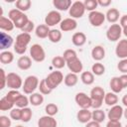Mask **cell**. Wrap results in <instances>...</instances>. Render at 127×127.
<instances>
[{
    "mask_svg": "<svg viewBox=\"0 0 127 127\" xmlns=\"http://www.w3.org/2000/svg\"><path fill=\"white\" fill-rule=\"evenodd\" d=\"M31 35L28 33H20L15 40L14 44V51L18 55H24L27 51L28 45L31 42Z\"/></svg>",
    "mask_w": 127,
    "mask_h": 127,
    "instance_id": "obj_1",
    "label": "cell"
},
{
    "mask_svg": "<svg viewBox=\"0 0 127 127\" xmlns=\"http://www.w3.org/2000/svg\"><path fill=\"white\" fill-rule=\"evenodd\" d=\"M45 79H46V82L49 85V87L54 90L64 81V74L62 73V71L55 70V71H52L51 73H49L45 77Z\"/></svg>",
    "mask_w": 127,
    "mask_h": 127,
    "instance_id": "obj_2",
    "label": "cell"
},
{
    "mask_svg": "<svg viewBox=\"0 0 127 127\" xmlns=\"http://www.w3.org/2000/svg\"><path fill=\"white\" fill-rule=\"evenodd\" d=\"M39 84H40V80L38 78V76L36 75H29L25 78L22 89L24 91V93L26 94H32L35 92V90L37 88H39Z\"/></svg>",
    "mask_w": 127,
    "mask_h": 127,
    "instance_id": "obj_3",
    "label": "cell"
},
{
    "mask_svg": "<svg viewBox=\"0 0 127 127\" xmlns=\"http://www.w3.org/2000/svg\"><path fill=\"white\" fill-rule=\"evenodd\" d=\"M30 57L34 62L42 63L46 59V52L40 44H34L30 48Z\"/></svg>",
    "mask_w": 127,
    "mask_h": 127,
    "instance_id": "obj_4",
    "label": "cell"
},
{
    "mask_svg": "<svg viewBox=\"0 0 127 127\" xmlns=\"http://www.w3.org/2000/svg\"><path fill=\"white\" fill-rule=\"evenodd\" d=\"M85 11L86 10L84 8V4L82 1H74V2H72L71 6L68 10V14H69L70 18L78 19L84 15Z\"/></svg>",
    "mask_w": 127,
    "mask_h": 127,
    "instance_id": "obj_5",
    "label": "cell"
},
{
    "mask_svg": "<svg viewBox=\"0 0 127 127\" xmlns=\"http://www.w3.org/2000/svg\"><path fill=\"white\" fill-rule=\"evenodd\" d=\"M23 80L22 77L16 73V72H9L7 73V87L10 89L18 90L23 86Z\"/></svg>",
    "mask_w": 127,
    "mask_h": 127,
    "instance_id": "obj_6",
    "label": "cell"
},
{
    "mask_svg": "<svg viewBox=\"0 0 127 127\" xmlns=\"http://www.w3.org/2000/svg\"><path fill=\"white\" fill-rule=\"evenodd\" d=\"M122 35V28L119 24H111L106 31V38L110 42L119 41Z\"/></svg>",
    "mask_w": 127,
    "mask_h": 127,
    "instance_id": "obj_7",
    "label": "cell"
},
{
    "mask_svg": "<svg viewBox=\"0 0 127 127\" xmlns=\"http://www.w3.org/2000/svg\"><path fill=\"white\" fill-rule=\"evenodd\" d=\"M75 103L80 107V109H89L92 106V100L89 95L85 92H77L74 97Z\"/></svg>",
    "mask_w": 127,
    "mask_h": 127,
    "instance_id": "obj_8",
    "label": "cell"
},
{
    "mask_svg": "<svg viewBox=\"0 0 127 127\" xmlns=\"http://www.w3.org/2000/svg\"><path fill=\"white\" fill-rule=\"evenodd\" d=\"M62 21H63L62 20V15L57 10L50 11L45 17V24L48 27H54L58 24H61Z\"/></svg>",
    "mask_w": 127,
    "mask_h": 127,
    "instance_id": "obj_9",
    "label": "cell"
},
{
    "mask_svg": "<svg viewBox=\"0 0 127 127\" xmlns=\"http://www.w3.org/2000/svg\"><path fill=\"white\" fill-rule=\"evenodd\" d=\"M105 14L99 11H92L88 14V21L92 27H100L105 21Z\"/></svg>",
    "mask_w": 127,
    "mask_h": 127,
    "instance_id": "obj_10",
    "label": "cell"
},
{
    "mask_svg": "<svg viewBox=\"0 0 127 127\" xmlns=\"http://www.w3.org/2000/svg\"><path fill=\"white\" fill-rule=\"evenodd\" d=\"M123 112H124V109L122 108V106L116 104L114 106H111V108L109 109V111L107 113V117L109 120L120 121V119L123 116Z\"/></svg>",
    "mask_w": 127,
    "mask_h": 127,
    "instance_id": "obj_11",
    "label": "cell"
},
{
    "mask_svg": "<svg viewBox=\"0 0 127 127\" xmlns=\"http://www.w3.org/2000/svg\"><path fill=\"white\" fill-rule=\"evenodd\" d=\"M77 27V22L72 18H65L60 24V30L62 32H70L75 30Z\"/></svg>",
    "mask_w": 127,
    "mask_h": 127,
    "instance_id": "obj_12",
    "label": "cell"
},
{
    "mask_svg": "<svg viewBox=\"0 0 127 127\" xmlns=\"http://www.w3.org/2000/svg\"><path fill=\"white\" fill-rule=\"evenodd\" d=\"M14 40L13 38L6 32H1L0 33V50L3 51H8V49L13 45Z\"/></svg>",
    "mask_w": 127,
    "mask_h": 127,
    "instance_id": "obj_13",
    "label": "cell"
},
{
    "mask_svg": "<svg viewBox=\"0 0 127 127\" xmlns=\"http://www.w3.org/2000/svg\"><path fill=\"white\" fill-rule=\"evenodd\" d=\"M115 55L117 58L121 60L127 59V40L126 39L118 41L115 48Z\"/></svg>",
    "mask_w": 127,
    "mask_h": 127,
    "instance_id": "obj_14",
    "label": "cell"
},
{
    "mask_svg": "<svg viewBox=\"0 0 127 127\" xmlns=\"http://www.w3.org/2000/svg\"><path fill=\"white\" fill-rule=\"evenodd\" d=\"M66 66L70 70V72H73V73H76V74L79 73V72H81L82 69H83L82 62L78 58L66 62Z\"/></svg>",
    "mask_w": 127,
    "mask_h": 127,
    "instance_id": "obj_15",
    "label": "cell"
},
{
    "mask_svg": "<svg viewBox=\"0 0 127 127\" xmlns=\"http://www.w3.org/2000/svg\"><path fill=\"white\" fill-rule=\"evenodd\" d=\"M105 91L101 86H95L90 90V98L93 101H100L104 102V97H105Z\"/></svg>",
    "mask_w": 127,
    "mask_h": 127,
    "instance_id": "obj_16",
    "label": "cell"
},
{
    "mask_svg": "<svg viewBox=\"0 0 127 127\" xmlns=\"http://www.w3.org/2000/svg\"><path fill=\"white\" fill-rule=\"evenodd\" d=\"M76 119L79 123L86 124L92 120V111L89 109H79L76 113Z\"/></svg>",
    "mask_w": 127,
    "mask_h": 127,
    "instance_id": "obj_17",
    "label": "cell"
},
{
    "mask_svg": "<svg viewBox=\"0 0 127 127\" xmlns=\"http://www.w3.org/2000/svg\"><path fill=\"white\" fill-rule=\"evenodd\" d=\"M58 122L54 116L44 115L38 120V127H57Z\"/></svg>",
    "mask_w": 127,
    "mask_h": 127,
    "instance_id": "obj_18",
    "label": "cell"
},
{
    "mask_svg": "<svg viewBox=\"0 0 127 127\" xmlns=\"http://www.w3.org/2000/svg\"><path fill=\"white\" fill-rule=\"evenodd\" d=\"M91 58L96 62L102 61L105 58V49L100 45L94 46L91 50Z\"/></svg>",
    "mask_w": 127,
    "mask_h": 127,
    "instance_id": "obj_19",
    "label": "cell"
},
{
    "mask_svg": "<svg viewBox=\"0 0 127 127\" xmlns=\"http://www.w3.org/2000/svg\"><path fill=\"white\" fill-rule=\"evenodd\" d=\"M105 18L109 23L116 24V22L118 20H120V12L116 8H110L107 10V12L105 14Z\"/></svg>",
    "mask_w": 127,
    "mask_h": 127,
    "instance_id": "obj_20",
    "label": "cell"
},
{
    "mask_svg": "<svg viewBox=\"0 0 127 127\" xmlns=\"http://www.w3.org/2000/svg\"><path fill=\"white\" fill-rule=\"evenodd\" d=\"M17 66L22 70H27L32 66V59L29 56H21L17 61Z\"/></svg>",
    "mask_w": 127,
    "mask_h": 127,
    "instance_id": "obj_21",
    "label": "cell"
},
{
    "mask_svg": "<svg viewBox=\"0 0 127 127\" xmlns=\"http://www.w3.org/2000/svg\"><path fill=\"white\" fill-rule=\"evenodd\" d=\"M71 43L75 47H82L86 43V35L82 32H76L71 37Z\"/></svg>",
    "mask_w": 127,
    "mask_h": 127,
    "instance_id": "obj_22",
    "label": "cell"
},
{
    "mask_svg": "<svg viewBox=\"0 0 127 127\" xmlns=\"http://www.w3.org/2000/svg\"><path fill=\"white\" fill-rule=\"evenodd\" d=\"M72 2L70 0H53L54 7L59 11H66L69 10Z\"/></svg>",
    "mask_w": 127,
    "mask_h": 127,
    "instance_id": "obj_23",
    "label": "cell"
},
{
    "mask_svg": "<svg viewBox=\"0 0 127 127\" xmlns=\"http://www.w3.org/2000/svg\"><path fill=\"white\" fill-rule=\"evenodd\" d=\"M15 28L14 23L7 17L1 16L0 17V29L3 32H11Z\"/></svg>",
    "mask_w": 127,
    "mask_h": 127,
    "instance_id": "obj_24",
    "label": "cell"
},
{
    "mask_svg": "<svg viewBox=\"0 0 127 127\" xmlns=\"http://www.w3.org/2000/svg\"><path fill=\"white\" fill-rule=\"evenodd\" d=\"M50 31H51L50 27H48L46 24H41V25H39V26L36 27L35 34L40 39H46V38H48Z\"/></svg>",
    "mask_w": 127,
    "mask_h": 127,
    "instance_id": "obj_25",
    "label": "cell"
},
{
    "mask_svg": "<svg viewBox=\"0 0 127 127\" xmlns=\"http://www.w3.org/2000/svg\"><path fill=\"white\" fill-rule=\"evenodd\" d=\"M109 86L111 88V91L114 92V93H119L122 91L123 89V86L121 84V81H120V78L119 76H113L111 79H110V82H109Z\"/></svg>",
    "mask_w": 127,
    "mask_h": 127,
    "instance_id": "obj_26",
    "label": "cell"
},
{
    "mask_svg": "<svg viewBox=\"0 0 127 127\" xmlns=\"http://www.w3.org/2000/svg\"><path fill=\"white\" fill-rule=\"evenodd\" d=\"M29 100H30V104H32L33 106H40L44 102V95L40 92H34L30 94Z\"/></svg>",
    "mask_w": 127,
    "mask_h": 127,
    "instance_id": "obj_27",
    "label": "cell"
},
{
    "mask_svg": "<svg viewBox=\"0 0 127 127\" xmlns=\"http://www.w3.org/2000/svg\"><path fill=\"white\" fill-rule=\"evenodd\" d=\"M63 38V34H62V31L59 30V29H51L50 33H49V36H48V39L50 42L54 43V44H57L59 42H61Z\"/></svg>",
    "mask_w": 127,
    "mask_h": 127,
    "instance_id": "obj_28",
    "label": "cell"
},
{
    "mask_svg": "<svg viewBox=\"0 0 127 127\" xmlns=\"http://www.w3.org/2000/svg\"><path fill=\"white\" fill-rule=\"evenodd\" d=\"M77 82H78V76H77L76 73L69 72V73H67V74L64 76V83L66 86H68V87H72V86H74Z\"/></svg>",
    "mask_w": 127,
    "mask_h": 127,
    "instance_id": "obj_29",
    "label": "cell"
},
{
    "mask_svg": "<svg viewBox=\"0 0 127 127\" xmlns=\"http://www.w3.org/2000/svg\"><path fill=\"white\" fill-rule=\"evenodd\" d=\"M14 61V55L10 51H3L0 53V63L3 64H10Z\"/></svg>",
    "mask_w": 127,
    "mask_h": 127,
    "instance_id": "obj_30",
    "label": "cell"
},
{
    "mask_svg": "<svg viewBox=\"0 0 127 127\" xmlns=\"http://www.w3.org/2000/svg\"><path fill=\"white\" fill-rule=\"evenodd\" d=\"M80 80L85 85H91L94 82V74L91 71H82L80 74Z\"/></svg>",
    "mask_w": 127,
    "mask_h": 127,
    "instance_id": "obj_31",
    "label": "cell"
},
{
    "mask_svg": "<svg viewBox=\"0 0 127 127\" xmlns=\"http://www.w3.org/2000/svg\"><path fill=\"white\" fill-rule=\"evenodd\" d=\"M104 103L108 106H114L118 103V96L116 93L110 91V92H107L105 94V97H104Z\"/></svg>",
    "mask_w": 127,
    "mask_h": 127,
    "instance_id": "obj_32",
    "label": "cell"
},
{
    "mask_svg": "<svg viewBox=\"0 0 127 127\" xmlns=\"http://www.w3.org/2000/svg\"><path fill=\"white\" fill-rule=\"evenodd\" d=\"M52 65L56 69H61L66 65V62L63 56H56L52 59Z\"/></svg>",
    "mask_w": 127,
    "mask_h": 127,
    "instance_id": "obj_33",
    "label": "cell"
},
{
    "mask_svg": "<svg viewBox=\"0 0 127 127\" xmlns=\"http://www.w3.org/2000/svg\"><path fill=\"white\" fill-rule=\"evenodd\" d=\"M32 2L30 0H18L15 2L16 9L20 10L21 12H26L31 8Z\"/></svg>",
    "mask_w": 127,
    "mask_h": 127,
    "instance_id": "obj_34",
    "label": "cell"
},
{
    "mask_svg": "<svg viewBox=\"0 0 127 127\" xmlns=\"http://www.w3.org/2000/svg\"><path fill=\"white\" fill-rule=\"evenodd\" d=\"M91 72L94 75H97V76H100V75L104 74V72H105V66H104V64H101L100 62H96L91 66Z\"/></svg>",
    "mask_w": 127,
    "mask_h": 127,
    "instance_id": "obj_35",
    "label": "cell"
},
{
    "mask_svg": "<svg viewBox=\"0 0 127 127\" xmlns=\"http://www.w3.org/2000/svg\"><path fill=\"white\" fill-rule=\"evenodd\" d=\"M14 103L12 101H10L6 96H3L0 99V110L1 111H7V110H11L14 108Z\"/></svg>",
    "mask_w": 127,
    "mask_h": 127,
    "instance_id": "obj_36",
    "label": "cell"
},
{
    "mask_svg": "<svg viewBox=\"0 0 127 127\" xmlns=\"http://www.w3.org/2000/svg\"><path fill=\"white\" fill-rule=\"evenodd\" d=\"M105 112L102 110V109H94L92 111V120L95 121V122H98V123H101L105 120Z\"/></svg>",
    "mask_w": 127,
    "mask_h": 127,
    "instance_id": "obj_37",
    "label": "cell"
},
{
    "mask_svg": "<svg viewBox=\"0 0 127 127\" xmlns=\"http://www.w3.org/2000/svg\"><path fill=\"white\" fill-rule=\"evenodd\" d=\"M28 22H29V18H28V16L24 13L18 20H16V21L14 22V26H15V28H17V29L22 30Z\"/></svg>",
    "mask_w": 127,
    "mask_h": 127,
    "instance_id": "obj_38",
    "label": "cell"
},
{
    "mask_svg": "<svg viewBox=\"0 0 127 127\" xmlns=\"http://www.w3.org/2000/svg\"><path fill=\"white\" fill-rule=\"evenodd\" d=\"M30 104V100H29V97H27L26 95H21L15 102V105L16 107H19V108H25V107H28V105Z\"/></svg>",
    "mask_w": 127,
    "mask_h": 127,
    "instance_id": "obj_39",
    "label": "cell"
},
{
    "mask_svg": "<svg viewBox=\"0 0 127 127\" xmlns=\"http://www.w3.org/2000/svg\"><path fill=\"white\" fill-rule=\"evenodd\" d=\"M45 111L49 116H55L59 112V107L55 103H48L45 107Z\"/></svg>",
    "mask_w": 127,
    "mask_h": 127,
    "instance_id": "obj_40",
    "label": "cell"
},
{
    "mask_svg": "<svg viewBox=\"0 0 127 127\" xmlns=\"http://www.w3.org/2000/svg\"><path fill=\"white\" fill-rule=\"evenodd\" d=\"M32 116H33V111H32L31 108H29V107L22 108V117H21V121L27 123V122H29V121L32 119Z\"/></svg>",
    "mask_w": 127,
    "mask_h": 127,
    "instance_id": "obj_41",
    "label": "cell"
},
{
    "mask_svg": "<svg viewBox=\"0 0 127 127\" xmlns=\"http://www.w3.org/2000/svg\"><path fill=\"white\" fill-rule=\"evenodd\" d=\"M39 90H40V93H42L43 95H48V94H50V93L53 91V89H51V88L49 87V85L47 84L45 78L42 79V80L40 81V84H39Z\"/></svg>",
    "mask_w": 127,
    "mask_h": 127,
    "instance_id": "obj_42",
    "label": "cell"
},
{
    "mask_svg": "<svg viewBox=\"0 0 127 127\" xmlns=\"http://www.w3.org/2000/svg\"><path fill=\"white\" fill-rule=\"evenodd\" d=\"M22 95V93L19 91V90H15V89H11V90H9L8 92H7V94L5 95L10 101H12L14 104H15V102H16V100L20 97Z\"/></svg>",
    "mask_w": 127,
    "mask_h": 127,
    "instance_id": "obj_43",
    "label": "cell"
},
{
    "mask_svg": "<svg viewBox=\"0 0 127 127\" xmlns=\"http://www.w3.org/2000/svg\"><path fill=\"white\" fill-rule=\"evenodd\" d=\"M23 14H24V12H21L20 10L14 8V9H11V10L9 11V13H8V18L14 23V22H15L16 20H18Z\"/></svg>",
    "mask_w": 127,
    "mask_h": 127,
    "instance_id": "obj_44",
    "label": "cell"
},
{
    "mask_svg": "<svg viewBox=\"0 0 127 127\" xmlns=\"http://www.w3.org/2000/svg\"><path fill=\"white\" fill-rule=\"evenodd\" d=\"M83 4H84L85 10H87L89 12L95 11V9L98 7L97 0H85V1H83Z\"/></svg>",
    "mask_w": 127,
    "mask_h": 127,
    "instance_id": "obj_45",
    "label": "cell"
},
{
    "mask_svg": "<svg viewBox=\"0 0 127 127\" xmlns=\"http://www.w3.org/2000/svg\"><path fill=\"white\" fill-rule=\"evenodd\" d=\"M63 57H64V59L65 60V62H68V61H71V60H73V59L78 58L76 52H75L74 50H72V49H67V50H65V51L64 52V54H63Z\"/></svg>",
    "mask_w": 127,
    "mask_h": 127,
    "instance_id": "obj_46",
    "label": "cell"
},
{
    "mask_svg": "<svg viewBox=\"0 0 127 127\" xmlns=\"http://www.w3.org/2000/svg\"><path fill=\"white\" fill-rule=\"evenodd\" d=\"M21 117H22V109L21 108L16 107V108L11 109V111H10V118L12 120L19 121V120H21Z\"/></svg>",
    "mask_w": 127,
    "mask_h": 127,
    "instance_id": "obj_47",
    "label": "cell"
},
{
    "mask_svg": "<svg viewBox=\"0 0 127 127\" xmlns=\"http://www.w3.org/2000/svg\"><path fill=\"white\" fill-rule=\"evenodd\" d=\"M117 69L122 72V74H127V59H123L118 62Z\"/></svg>",
    "mask_w": 127,
    "mask_h": 127,
    "instance_id": "obj_48",
    "label": "cell"
},
{
    "mask_svg": "<svg viewBox=\"0 0 127 127\" xmlns=\"http://www.w3.org/2000/svg\"><path fill=\"white\" fill-rule=\"evenodd\" d=\"M11 118L6 115L0 116V127H11Z\"/></svg>",
    "mask_w": 127,
    "mask_h": 127,
    "instance_id": "obj_49",
    "label": "cell"
},
{
    "mask_svg": "<svg viewBox=\"0 0 127 127\" xmlns=\"http://www.w3.org/2000/svg\"><path fill=\"white\" fill-rule=\"evenodd\" d=\"M35 29H36V28H35L34 22H33L32 20H29V22L25 25V27H24L21 31H22V33H28V34H30V33L33 32Z\"/></svg>",
    "mask_w": 127,
    "mask_h": 127,
    "instance_id": "obj_50",
    "label": "cell"
},
{
    "mask_svg": "<svg viewBox=\"0 0 127 127\" xmlns=\"http://www.w3.org/2000/svg\"><path fill=\"white\" fill-rule=\"evenodd\" d=\"M0 73H1V86H0V88L3 89L5 86H7V74L5 73V70L3 68H0Z\"/></svg>",
    "mask_w": 127,
    "mask_h": 127,
    "instance_id": "obj_51",
    "label": "cell"
},
{
    "mask_svg": "<svg viewBox=\"0 0 127 127\" xmlns=\"http://www.w3.org/2000/svg\"><path fill=\"white\" fill-rule=\"evenodd\" d=\"M106 127H122V124L120 121H115V120H109L106 124Z\"/></svg>",
    "mask_w": 127,
    "mask_h": 127,
    "instance_id": "obj_52",
    "label": "cell"
},
{
    "mask_svg": "<svg viewBox=\"0 0 127 127\" xmlns=\"http://www.w3.org/2000/svg\"><path fill=\"white\" fill-rule=\"evenodd\" d=\"M98 6L101 7H108L109 5H111V0H97Z\"/></svg>",
    "mask_w": 127,
    "mask_h": 127,
    "instance_id": "obj_53",
    "label": "cell"
},
{
    "mask_svg": "<svg viewBox=\"0 0 127 127\" xmlns=\"http://www.w3.org/2000/svg\"><path fill=\"white\" fill-rule=\"evenodd\" d=\"M119 25L121 26V28H124L125 26H127V15H123L120 17Z\"/></svg>",
    "mask_w": 127,
    "mask_h": 127,
    "instance_id": "obj_54",
    "label": "cell"
},
{
    "mask_svg": "<svg viewBox=\"0 0 127 127\" xmlns=\"http://www.w3.org/2000/svg\"><path fill=\"white\" fill-rule=\"evenodd\" d=\"M119 78H120V81H121L123 88H126L127 87V74H121L119 76Z\"/></svg>",
    "mask_w": 127,
    "mask_h": 127,
    "instance_id": "obj_55",
    "label": "cell"
},
{
    "mask_svg": "<svg viewBox=\"0 0 127 127\" xmlns=\"http://www.w3.org/2000/svg\"><path fill=\"white\" fill-rule=\"evenodd\" d=\"M85 127H100V123L91 120V121H89L88 123L85 124Z\"/></svg>",
    "mask_w": 127,
    "mask_h": 127,
    "instance_id": "obj_56",
    "label": "cell"
},
{
    "mask_svg": "<svg viewBox=\"0 0 127 127\" xmlns=\"http://www.w3.org/2000/svg\"><path fill=\"white\" fill-rule=\"evenodd\" d=\"M121 101H122V104H123L125 107H127V93L123 95V97H122Z\"/></svg>",
    "mask_w": 127,
    "mask_h": 127,
    "instance_id": "obj_57",
    "label": "cell"
},
{
    "mask_svg": "<svg viewBox=\"0 0 127 127\" xmlns=\"http://www.w3.org/2000/svg\"><path fill=\"white\" fill-rule=\"evenodd\" d=\"M122 34L127 38V26H125L124 28H122Z\"/></svg>",
    "mask_w": 127,
    "mask_h": 127,
    "instance_id": "obj_58",
    "label": "cell"
},
{
    "mask_svg": "<svg viewBox=\"0 0 127 127\" xmlns=\"http://www.w3.org/2000/svg\"><path fill=\"white\" fill-rule=\"evenodd\" d=\"M123 116L125 117V119H127V107L124 109V112H123Z\"/></svg>",
    "mask_w": 127,
    "mask_h": 127,
    "instance_id": "obj_59",
    "label": "cell"
},
{
    "mask_svg": "<svg viewBox=\"0 0 127 127\" xmlns=\"http://www.w3.org/2000/svg\"><path fill=\"white\" fill-rule=\"evenodd\" d=\"M15 127H24V126H22V125H17V126H15Z\"/></svg>",
    "mask_w": 127,
    "mask_h": 127,
    "instance_id": "obj_60",
    "label": "cell"
},
{
    "mask_svg": "<svg viewBox=\"0 0 127 127\" xmlns=\"http://www.w3.org/2000/svg\"><path fill=\"white\" fill-rule=\"evenodd\" d=\"M125 127H127V125H126V126H125Z\"/></svg>",
    "mask_w": 127,
    "mask_h": 127,
    "instance_id": "obj_61",
    "label": "cell"
}]
</instances>
